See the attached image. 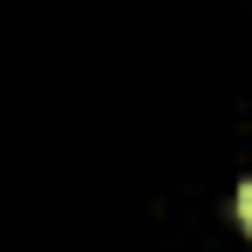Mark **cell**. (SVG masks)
Listing matches in <instances>:
<instances>
[{
  "label": "cell",
  "mask_w": 252,
  "mask_h": 252,
  "mask_svg": "<svg viewBox=\"0 0 252 252\" xmlns=\"http://www.w3.org/2000/svg\"><path fill=\"white\" fill-rule=\"evenodd\" d=\"M239 225L252 232V184H239Z\"/></svg>",
  "instance_id": "6da1fadb"
}]
</instances>
